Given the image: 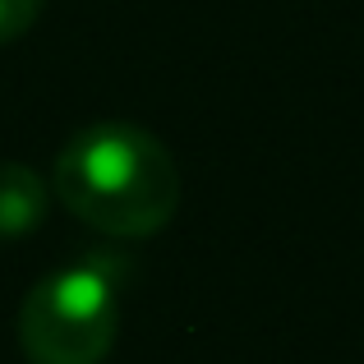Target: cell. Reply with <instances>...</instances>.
I'll return each instance as SVG.
<instances>
[{
    "label": "cell",
    "mask_w": 364,
    "mask_h": 364,
    "mask_svg": "<svg viewBox=\"0 0 364 364\" xmlns=\"http://www.w3.org/2000/svg\"><path fill=\"white\" fill-rule=\"evenodd\" d=\"M55 194L102 235H157L180 208V166L157 134L129 120H92L55 157Z\"/></svg>",
    "instance_id": "obj_1"
},
{
    "label": "cell",
    "mask_w": 364,
    "mask_h": 364,
    "mask_svg": "<svg viewBox=\"0 0 364 364\" xmlns=\"http://www.w3.org/2000/svg\"><path fill=\"white\" fill-rule=\"evenodd\" d=\"M120 286L111 258H83L42 277L18 309L28 364H102L116 346Z\"/></svg>",
    "instance_id": "obj_2"
},
{
    "label": "cell",
    "mask_w": 364,
    "mask_h": 364,
    "mask_svg": "<svg viewBox=\"0 0 364 364\" xmlns=\"http://www.w3.org/2000/svg\"><path fill=\"white\" fill-rule=\"evenodd\" d=\"M51 189L23 161H0V240H23L46 222Z\"/></svg>",
    "instance_id": "obj_3"
},
{
    "label": "cell",
    "mask_w": 364,
    "mask_h": 364,
    "mask_svg": "<svg viewBox=\"0 0 364 364\" xmlns=\"http://www.w3.org/2000/svg\"><path fill=\"white\" fill-rule=\"evenodd\" d=\"M42 5H46V0H0V46L18 42V37L37 23Z\"/></svg>",
    "instance_id": "obj_4"
}]
</instances>
